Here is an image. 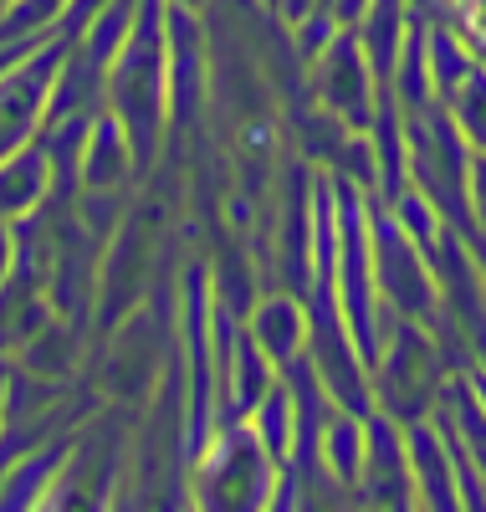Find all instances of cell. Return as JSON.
I'll return each mask as SVG.
<instances>
[{"mask_svg": "<svg viewBox=\"0 0 486 512\" xmlns=\"http://www.w3.org/2000/svg\"><path fill=\"white\" fill-rule=\"evenodd\" d=\"M103 108L123 123L139 169H154L169 134V52H164V0H144L134 36L108 62Z\"/></svg>", "mask_w": 486, "mask_h": 512, "instance_id": "obj_1", "label": "cell"}, {"mask_svg": "<svg viewBox=\"0 0 486 512\" xmlns=\"http://www.w3.org/2000/svg\"><path fill=\"white\" fill-rule=\"evenodd\" d=\"M159 246H164V210L154 200L128 205L123 226L108 236L103 256H98V287H93V323L98 333H108L113 323H123L139 303H149V287L159 277Z\"/></svg>", "mask_w": 486, "mask_h": 512, "instance_id": "obj_2", "label": "cell"}, {"mask_svg": "<svg viewBox=\"0 0 486 512\" xmlns=\"http://www.w3.org/2000/svg\"><path fill=\"white\" fill-rule=\"evenodd\" d=\"M180 344H169V328L159 323L154 303H139L123 323H113L103 333V349H98V369L93 384L98 395L113 405H144L154 400L164 369L174 364Z\"/></svg>", "mask_w": 486, "mask_h": 512, "instance_id": "obj_3", "label": "cell"}, {"mask_svg": "<svg viewBox=\"0 0 486 512\" xmlns=\"http://www.w3.org/2000/svg\"><path fill=\"white\" fill-rule=\"evenodd\" d=\"M277 461L261 451L251 425L226 420L190 461V502L200 507H272Z\"/></svg>", "mask_w": 486, "mask_h": 512, "instance_id": "obj_4", "label": "cell"}, {"mask_svg": "<svg viewBox=\"0 0 486 512\" xmlns=\"http://www.w3.org/2000/svg\"><path fill=\"white\" fill-rule=\"evenodd\" d=\"M435 349H430V338L420 333L415 318H394L389 333H384V349L374 359V405L379 415L389 420H400V425H415L425 420L430 400H435Z\"/></svg>", "mask_w": 486, "mask_h": 512, "instance_id": "obj_5", "label": "cell"}, {"mask_svg": "<svg viewBox=\"0 0 486 512\" xmlns=\"http://www.w3.org/2000/svg\"><path fill=\"white\" fill-rule=\"evenodd\" d=\"M369 246H374V282H379L384 308L394 318L430 323L435 318V277L425 262V246L389 210H374V205H369Z\"/></svg>", "mask_w": 486, "mask_h": 512, "instance_id": "obj_6", "label": "cell"}, {"mask_svg": "<svg viewBox=\"0 0 486 512\" xmlns=\"http://www.w3.org/2000/svg\"><path fill=\"white\" fill-rule=\"evenodd\" d=\"M62 52H67V31L62 36H47L16 67L0 72V159L26 149L41 134L52 82H57V67H62Z\"/></svg>", "mask_w": 486, "mask_h": 512, "instance_id": "obj_7", "label": "cell"}, {"mask_svg": "<svg viewBox=\"0 0 486 512\" xmlns=\"http://www.w3.org/2000/svg\"><path fill=\"white\" fill-rule=\"evenodd\" d=\"M313 93L353 134L374 128V62L364 52L359 31H338L328 41V52L313 62Z\"/></svg>", "mask_w": 486, "mask_h": 512, "instance_id": "obj_8", "label": "cell"}, {"mask_svg": "<svg viewBox=\"0 0 486 512\" xmlns=\"http://www.w3.org/2000/svg\"><path fill=\"white\" fill-rule=\"evenodd\" d=\"M313 195H318V175L313 169H287L282 180V210H277V282L297 297H307L313 287Z\"/></svg>", "mask_w": 486, "mask_h": 512, "instance_id": "obj_9", "label": "cell"}, {"mask_svg": "<svg viewBox=\"0 0 486 512\" xmlns=\"http://www.w3.org/2000/svg\"><path fill=\"white\" fill-rule=\"evenodd\" d=\"M359 487L369 502L379 507H400L415 497V477H410V451H405V425L389 415H364V472Z\"/></svg>", "mask_w": 486, "mask_h": 512, "instance_id": "obj_10", "label": "cell"}, {"mask_svg": "<svg viewBox=\"0 0 486 512\" xmlns=\"http://www.w3.org/2000/svg\"><path fill=\"white\" fill-rule=\"evenodd\" d=\"M246 328L261 349L272 354L277 369H287L292 359L307 354V303L297 292L277 287V292H261L256 297V308L246 313Z\"/></svg>", "mask_w": 486, "mask_h": 512, "instance_id": "obj_11", "label": "cell"}, {"mask_svg": "<svg viewBox=\"0 0 486 512\" xmlns=\"http://www.w3.org/2000/svg\"><path fill=\"white\" fill-rule=\"evenodd\" d=\"M144 175L139 169V154L128 144L123 123L103 108L87 128V149H82V190H128Z\"/></svg>", "mask_w": 486, "mask_h": 512, "instance_id": "obj_12", "label": "cell"}, {"mask_svg": "<svg viewBox=\"0 0 486 512\" xmlns=\"http://www.w3.org/2000/svg\"><path fill=\"white\" fill-rule=\"evenodd\" d=\"M41 205H52V169L41 144L31 139L26 149L0 159V221H26Z\"/></svg>", "mask_w": 486, "mask_h": 512, "instance_id": "obj_13", "label": "cell"}, {"mask_svg": "<svg viewBox=\"0 0 486 512\" xmlns=\"http://www.w3.org/2000/svg\"><path fill=\"white\" fill-rule=\"evenodd\" d=\"M82 318H67V313H52L47 318V328H41L31 344L11 359V364H21V369H31V374H41V379H57V384H72L77 379V369H82Z\"/></svg>", "mask_w": 486, "mask_h": 512, "instance_id": "obj_14", "label": "cell"}, {"mask_svg": "<svg viewBox=\"0 0 486 512\" xmlns=\"http://www.w3.org/2000/svg\"><path fill=\"white\" fill-rule=\"evenodd\" d=\"M405 451H410V477L415 497L425 507H456V477H451V446L440 441L425 420L405 425Z\"/></svg>", "mask_w": 486, "mask_h": 512, "instance_id": "obj_15", "label": "cell"}, {"mask_svg": "<svg viewBox=\"0 0 486 512\" xmlns=\"http://www.w3.org/2000/svg\"><path fill=\"white\" fill-rule=\"evenodd\" d=\"M313 466H323L338 487H359V472H364V415L359 410H338L333 405V415L323 420Z\"/></svg>", "mask_w": 486, "mask_h": 512, "instance_id": "obj_16", "label": "cell"}, {"mask_svg": "<svg viewBox=\"0 0 486 512\" xmlns=\"http://www.w3.org/2000/svg\"><path fill=\"white\" fill-rule=\"evenodd\" d=\"M246 425H251V436L261 441V451H267L277 466L292 461V451H297V410H292V390H287L282 374H277L272 390L256 400V410L246 415Z\"/></svg>", "mask_w": 486, "mask_h": 512, "instance_id": "obj_17", "label": "cell"}, {"mask_svg": "<svg viewBox=\"0 0 486 512\" xmlns=\"http://www.w3.org/2000/svg\"><path fill=\"white\" fill-rule=\"evenodd\" d=\"M446 108H451V123L461 128V139L466 144H476V149H486V72H466V82L446 98Z\"/></svg>", "mask_w": 486, "mask_h": 512, "instance_id": "obj_18", "label": "cell"}, {"mask_svg": "<svg viewBox=\"0 0 486 512\" xmlns=\"http://www.w3.org/2000/svg\"><path fill=\"white\" fill-rule=\"evenodd\" d=\"M425 57H430V82H435V93H440V98H451L461 82H466V72H471L466 47H461V41H451L446 31H435Z\"/></svg>", "mask_w": 486, "mask_h": 512, "instance_id": "obj_19", "label": "cell"}, {"mask_svg": "<svg viewBox=\"0 0 486 512\" xmlns=\"http://www.w3.org/2000/svg\"><path fill=\"white\" fill-rule=\"evenodd\" d=\"M466 195H471L476 216H481V231H486V154L471 159V169H466Z\"/></svg>", "mask_w": 486, "mask_h": 512, "instance_id": "obj_20", "label": "cell"}, {"mask_svg": "<svg viewBox=\"0 0 486 512\" xmlns=\"http://www.w3.org/2000/svg\"><path fill=\"white\" fill-rule=\"evenodd\" d=\"M369 6H374V0H328V11H333V21H338L343 31L359 26V21L369 16Z\"/></svg>", "mask_w": 486, "mask_h": 512, "instance_id": "obj_21", "label": "cell"}, {"mask_svg": "<svg viewBox=\"0 0 486 512\" xmlns=\"http://www.w3.org/2000/svg\"><path fill=\"white\" fill-rule=\"evenodd\" d=\"M16 267V221H0V282Z\"/></svg>", "mask_w": 486, "mask_h": 512, "instance_id": "obj_22", "label": "cell"}, {"mask_svg": "<svg viewBox=\"0 0 486 512\" xmlns=\"http://www.w3.org/2000/svg\"><path fill=\"white\" fill-rule=\"evenodd\" d=\"M164 6H174V11H200V16H205L210 0H164Z\"/></svg>", "mask_w": 486, "mask_h": 512, "instance_id": "obj_23", "label": "cell"}, {"mask_svg": "<svg viewBox=\"0 0 486 512\" xmlns=\"http://www.w3.org/2000/svg\"><path fill=\"white\" fill-rule=\"evenodd\" d=\"M0 431H6V369H0Z\"/></svg>", "mask_w": 486, "mask_h": 512, "instance_id": "obj_24", "label": "cell"}, {"mask_svg": "<svg viewBox=\"0 0 486 512\" xmlns=\"http://www.w3.org/2000/svg\"><path fill=\"white\" fill-rule=\"evenodd\" d=\"M11 6H16V0H0V16H6V11H11Z\"/></svg>", "mask_w": 486, "mask_h": 512, "instance_id": "obj_25", "label": "cell"}, {"mask_svg": "<svg viewBox=\"0 0 486 512\" xmlns=\"http://www.w3.org/2000/svg\"><path fill=\"white\" fill-rule=\"evenodd\" d=\"M261 6H267V11H272V6H277V0H261Z\"/></svg>", "mask_w": 486, "mask_h": 512, "instance_id": "obj_26", "label": "cell"}]
</instances>
